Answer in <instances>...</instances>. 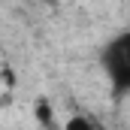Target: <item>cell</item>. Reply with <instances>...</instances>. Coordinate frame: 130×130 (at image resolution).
I'll list each match as a JSON object with an SVG mask.
<instances>
[{"label":"cell","instance_id":"cell-1","mask_svg":"<svg viewBox=\"0 0 130 130\" xmlns=\"http://www.w3.org/2000/svg\"><path fill=\"white\" fill-rule=\"evenodd\" d=\"M103 64H106V73L115 85L118 94H124L130 88V36L121 33L115 42H109L106 55H103Z\"/></svg>","mask_w":130,"mask_h":130},{"label":"cell","instance_id":"cell-2","mask_svg":"<svg viewBox=\"0 0 130 130\" xmlns=\"http://www.w3.org/2000/svg\"><path fill=\"white\" fill-rule=\"evenodd\" d=\"M64 130H100L91 118H85V115H76V118H70L67 121V127Z\"/></svg>","mask_w":130,"mask_h":130}]
</instances>
